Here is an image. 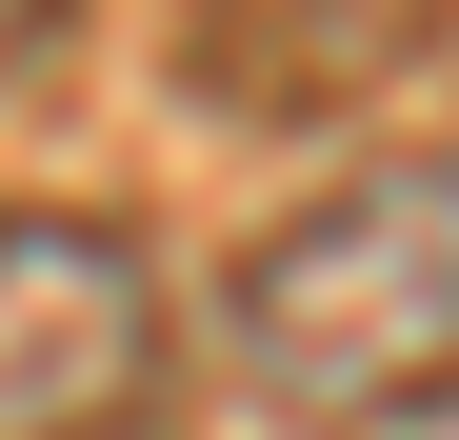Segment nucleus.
<instances>
[{"instance_id":"4","label":"nucleus","mask_w":459,"mask_h":440,"mask_svg":"<svg viewBox=\"0 0 459 440\" xmlns=\"http://www.w3.org/2000/svg\"><path fill=\"white\" fill-rule=\"evenodd\" d=\"M60 60V0H0V81H40Z\"/></svg>"},{"instance_id":"1","label":"nucleus","mask_w":459,"mask_h":440,"mask_svg":"<svg viewBox=\"0 0 459 440\" xmlns=\"http://www.w3.org/2000/svg\"><path fill=\"white\" fill-rule=\"evenodd\" d=\"M220 360L299 440H379L459 400V161H340L220 280Z\"/></svg>"},{"instance_id":"2","label":"nucleus","mask_w":459,"mask_h":440,"mask_svg":"<svg viewBox=\"0 0 459 440\" xmlns=\"http://www.w3.org/2000/svg\"><path fill=\"white\" fill-rule=\"evenodd\" d=\"M160 400V260L120 220H0V440H120Z\"/></svg>"},{"instance_id":"3","label":"nucleus","mask_w":459,"mask_h":440,"mask_svg":"<svg viewBox=\"0 0 459 440\" xmlns=\"http://www.w3.org/2000/svg\"><path fill=\"white\" fill-rule=\"evenodd\" d=\"M459 21V0H180V60L220 120H320L359 81H400V60Z\"/></svg>"}]
</instances>
